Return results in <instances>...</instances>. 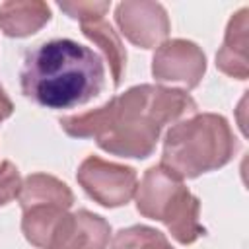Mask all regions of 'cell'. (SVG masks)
<instances>
[{
	"instance_id": "6da1fadb",
	"label": "cell",
	"mask_w": 249,
	"mask_h": 249,
	"mask_svg": "<svg viewBox=\"0 0 249 249\" xmlns=\"http://www.w3.org/2000/svg\"><path fill=\"white\" fill-rule=\"evenodd\" d=\"M196 113L195 99L177 88L140 84L86 113L62 117L60 128L72 138H93L113 156L146 160L154 154L165 124Z\"/></svg>"
},
{
	"instance_id": "7a4b0ae2",
	"label": "cell",
	"mask_w": 249,
	"mask_h": 249,
	"mask_svg": "<svg viewBox=\"0 0 249 249\" xmlns=\"http://www.w3.org/2000/svg\"><path fill=\"white\" fill-rule=\"evenodd\" d=\"M21 91L47 109H72L99 97L105 86L101 56L72 39H53L31 49L21 66Z\"/></svg>"
},
{
	"instance_id": "3957f363",
	"label": "cell",
	"mask_w": 249,
	"mask_h": 249,
	"mask_svg": "<svg viewBox=\"0 0 249 249\" xmlns=\"http://www.w3.org/2000/svg\"><path fill=\"white\" fill-rule=\"evenodd\" d=\"M237 148L239 142L226 117L195 113L165 132L160 165L179 179H195L230 163Z\"/></svg>"
},
{
	"instance_id": "277c9868",
	"label": "cell",
	"mask_w": 249,
	"mask_h": 249,
	"mask_svg": "<svg viewBox=\"0 0 249 249\" xmlns=\"http://www.w3.org/2000/svg\"><path fill=\"white\" fill-rule=\"evenodd\" d=\"M136 210L150 220L161 222L171 237L181 245L195 243L204 235L200 224V200L185 187L183 179L163 165L146 169L134 193Z\"/></svg>"
},
{
	"instance_id": "5b68a950",
	"label": "cell",
	"mask_w": 249,
	"mask_h": 249,
	"mask_svg": "<svg viewBox=\"0 0 249 249\" xmlns=\"http://www.w3.org/2000/svg\"><path fill=\"white\" fill-rule=\"evenodd\" d=\"M76 179L84 193L105 208L128 204L138 187V175L134 167L109 161L93 154L80 163Z\"/></svg>"
},
{
	"instance_id": "8992f818",
	"label": "cell",
	"mask_w": 249,
	"mask_h": 249,
	"mask_svg": "<svg viewBox=\"0 0 249 249\" xmlns=\"http://www.w3.org/2000/svg\"><path fill=\"white\" fill-rule=\"evenodd\" d=\"M206 72V54L189 39L163 41L152 58V76L161 84H179L195 89Z\"/></svg>"
},
{
	"instance_id": "52a82bcc",
	"label": "cell",
	"mask_w": 249,
	"mask_h": 249,
	"mask_svg": "<svg viewBox=\"0 0 249 249\" xmlns=\"http://www.w3.org/2000/svg\"><path fill=\"white\" fill-rule=\"evenodd\" d=\"M121 33L138 49L160 47L171 31L165 8L152 0H124L115 8Z\"/></svg>"
},
{
	"instance_id": "ba28073f",
	"label": "cell",
	"mask_w": 249,
	"mask_h": 249,
	"mask_svg": "<svg viewBox=\"0 0 249 249\" xmlns=\"http://www.w3.org/2000/svg\"><path fill=\"white\" fill-rule=\"evenodd\" d=\"M111 224L89 210H78L62 218L51 249H107Z\"/></svg>"
},
{
	"instance_id": "9c48e42d",
	"label": "cell",
	"mask_w": 249,
	"mask_h": 249,
	"mask_svg": "<svg viewBox=\"0 0 249 249\" xmlns=\"http://www.w3.org/2000/svg\"><path fill=\"white\" fill-rule=\"evenodd\" d=\"M247 31H249V10H237L226 27L224 43L216 53V66L230 78L247 80L249 78V60H247Z\"/></svg>"
},
{
	"instance_id": "30bf717a",
	"label": "cell",
	"mask_w": 249,
	"mask_h": 249,
	"mask_svg": "<svg viewBox=\"0 0 249 249\" xmlns=\"http://www.w3.org/2000/svg\"><path fill=\"white\" fill-rule=\"evenodd\" d=\"M51 21V8L43 0H8L0 4V31L23 39L35 35Z\"/></svg>"
},
{
	"instance_id": "8fae6325",
	"label": "cell",
	"mask_w": 249,
	"mask_h": 249,
	"mask_svg": "<svg viewBox=\"0 0 249 249\" xmlns=\"http://www.w3.org/2000/svg\"><path fill=\"white\" fill-rule=\"evenodd\" d=\"M19 206L21 210L35 204H51L68 210L74 204V193L70 187L54 175L47 173H31L23 179L19 191Z\"/></svg>"
},
{
	"instance_id": "7c38bea8",
	"label": "cell",
	"mask_w": 249,
	"mask_h": 249,
	"mask_svg": "<svg viewBox=\"0 0 249 249\" xmlns=\"http://www.w3.org/2000/svg\"><path fill=\"white\" fill-rule=\"evenodd\" d=\"M80 25H82V33L95 47H99V51L103 53V56L109 64L113 86L119 88L121 82H123L124 70H126V51H124V45H123L121 37L117 35L113 25L109 21H105L103 18L93 19V21H86V23H80Z\"/></svg>"
},
{
	"instance_id": "4fadbf2b",
	"label": "cell",
	"mask_w": 249,
	"mask_h": 249,
	"mask_svg": "<svg viewBox=\"0 0 249 249\" xmlns=\"http://www.w3.org/2000/svg\"><path fill=\"white\" fill-rule=\"evenodd\" d=\"M68 210L51 206V204H35L23 210L21 218V231L25 239L41 249H51L54 233L66 216Z\"/></svg>"
},
{
	"instance_id": "5bb4252c",
	"label": "cell",
	"mask_w": 249,
	"mask_h": 249,
	"mask_svg": "<svg viewBox=\"0 0 249 249\" xmlns=\"http://www.w3.org/2000/svg\"><path fill=\"white\" fill-rule=\"evenodd\" d=\"M111 249H175V247L160 230L144 224H136L119 230L113 237Z\"/></svg>"
},
{
	"instance_id": "9a60e30c",
	"label": "cell",
	"mask_w": 249,
	"mask_h": 249,
	"mask_svg": "<svg viewBox=\"0 0 249 249\" xmlns=\"http://www.w3.org/2000/svg\"><path fill=\"white\" fill-rule=\"evenodd\" d=\"M64 14H68L72 19H78L80 23L86 21H93L103 18L109 8L111 2H97V0H64L56 4Z\"/></svg>"
},
{
	"instance_id": "2e32d148",
	"label": "cell",
	"mask_w": 249,
	"mask_h": 249,
	"mask_svg": "<svg viewBox=\"0 0 249 249\" xmlns=\"http://www.w3.org/2000/svg\"><path fill=\"white\" fill-rule=\"evenodd\" d=\"M21 183L19 169L8 160L0 161V206H6L16 196H19Z\"/></svg>"
},
{
	"instance_id": "e0dca14e",
	"label": "cell",
	"mask_w": 249,
	"mask_h": 249,
	"mask_svg": "<svg viewBox=\"0 0 249 249\" xmlns=\"http://www.w3.org/2000/svg\"><path fill=\"white\" fill-rule=\"evenodd\" d=\"M14 113V103L8 97V93L4 91V88L0 86V123H4L6 119H10Z\"/></svg>"
}]
</instances>
